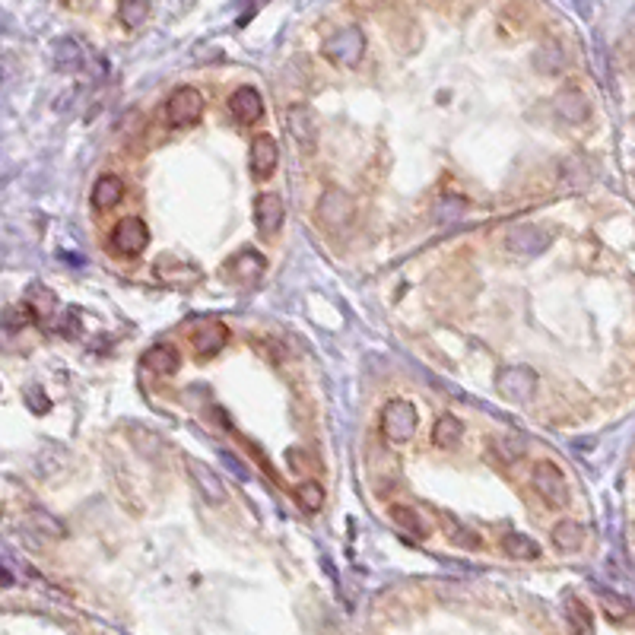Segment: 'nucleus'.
<instances>
[{
  "mask_svg": "<svg viewBox=\"0 0 635 635\" xmlns=\"http://www.w3.org/2000/svg\"><path fill=\"white\" fill-rule=\"evenodd\" d=\"M150 245V226L137 216H127V220H118L112 229V248L124 258H137V254L146 252Z\"/></svg>",
  "mask_w": 635,
  "mask_h": 635,
  "instance_id": "nucleus-6",
  "label": "nucleus"
},
{
  "mask_svg": "<svg viewBox=\"0 0 635 635\" xmlns=\"http://www.w3.org/2000/svg\"><path fill=\"white\" fill-rule=\"evenodd\" d=\"M264 271H267L264 254L254 252V248H245V252H239L226 267H223V273H226L229 280H235V283H242V286L258 283V280L264 277Z\"/></svg>",
  "mask_w": 635,
  "mask_h": 635,
  "instance_id": "nucleus-11",
  "label": "nucleus"
},
{
  "mask_svg": "<svg viewBox=\"0 0 635 635\" xmlns=\"http://www.w3.org/2000/svg\"><path fill=\"white\" fill-rule=\"evenodd\" d=\"M566 617H569V626H572L575 632H594L591 610H588V604L579 598V594H566Z\"/></svg>",
  "mask_w": 635,
  "mask_h": 635,
  "instance_id": "nucleus-26",
  "label": "nucleus"
},
{
  "mask_svg": "<svg viewBox=\"0 0 635 635\" xmlns=\"http://www.w3.org/2000/svg\"><path fill=\"white\" fill-rule=\"evenodd\" d=\"M182 365V352L172 343H156L144 352V369H150L153 375H172Z\"/></svg>",
  "mask_w": 635,
  "mask_h": 635,
  "instance_id": "nucleus-20",
  "label": "nucleus"
},
{
  "mask_svg": "<svg viewBox=\"0 0 635 635\" xmlns=\"http://www.w3.org/2000/svg\"><path fill=\"white\" fill-rule=\"evenodd\" d=\"M531 483H534V492L550 505V509H562V505L569 502L566 477H562V471L553 461H537L534 473H531Z\"/></svg>",
  "mask_w": 635,
  "mask_h": 635,
  "instance_id": "nucleus-4",
  "label": "nucleus"
},
{
  "mask_svg": "<svg viewBox=\"0 0 635 635\" xmlns=\"http://www.w3.org/2000/svg\"><path fill=\"white\" fill-rule=\"evenodd\" d=\"M25 401H32V407H35V413H48V410H51V401L42 394V388H38V384H32V388H25Z\"/></svg>",
  "mask_w": 635,
  "mask_h": 635,
  "instance_id": "nucleus-33",
  "label": "nucleus"
},
{
  "mask_svg": "<svg viewBox=\"0 0 635 635\" xmlns=\"http://www.w3.org/2000/svg\"><path fill=\"white\" fill-rule=\"evenodd\" d=\"M286 127H290V134L296 137V144L303 146L305 153L315 150V140H318V118H315V112H312L309 105H303V102L290 105V112H286Z\"/></svg>",
  "mask_w": 635,
  "mask_h": 635,
  "instance_id": "nucleus-13",
  "label": "nucleus"
},
{
  "mask_svg": "<svg viewBox=\"0 0 635 635\" xmlns=\"http://www.w3.org/2000/svg\"><path fill=\"white\" fill-rule=\"evenodd\" d=\"M598 600H600L604 617L613 620V623H626V620L635 613L630 598H623V594H617V591H607V588H598Z\"/></svg>",
  "mask_w": 635,
  "mask_h": 635,
  "instance_id": "nucleus-22",
  "label": "nucleus"
},
{
  "mask_svg": "<svg viewBox=\"0 0 635 635\" xmlns=\"http://www.w3.org/2000/svg\"><path fill=\"white\" fill-rule=\"evenodd\" d=\"M416 426H420V416H416L413 403L403 401V397H394L382 407V435L391 445L410 442L416 435Z\"/></svg>",
  "mask_w": 635,
  "mask_h": 635,
  "instance_id": "nucleus-1",
  "label": "nucleus"
},
{
  "mask_svg": "<svg viewBox=\"0 0 635 635\" xmlns=\"http://www.w3.org/2000/svg\"><path fill=\"white\" fill-rule=\"evenodd\" d=\"M118 19L127 25V29H140V25L150 19V0H121Z\"/></svg>",
  "mask_w": 635,
  "mask_h": 635,
  "instance_id": "nucleus-27",
  "label": "nucleus"
},
{
  "mask_svg": "<svg viewBox=\"0 0 635 635\" xmlns=\"http://www.w3.org/2000/svg\"><path fill=\"white\" fill-rule=\"evenodd\" d=\"M391 518H394L397 528L407 531V534H413V537H422V534H426V528H422L420 515H416L413 509H407V505H394V509H391Z\"/></svg>",
  "mask_w": 635,
  "mask_h": 635,
  "instance_id": "nucleus-32",
  "label": "nucleus"
},
{
  "mask_svg": "<svg viewBox=\"0 0 635 635\" xmlns=\"http://www.w3.org/2000/svg\"><path fill=\"white\" fill-rule=\"evenodd\" d=\"M496 388L505 401L524 403V401H531L537 391V372L528 369V365H502V369L496 372Z\"/></svg>",
  "mask_w": 635,
  "mask_h": 635,
  "instance_id": "nucleus-5",
  "label": "nucleus"
},
{
  "mask_svg": "<svg viewBox=\"0 0 635 635\" xmlns=\"http://www.w3.org/2000/svg\"><path fill=\"white\" fill-rule=\"evenodd\" d=\"M277 163H280V146L271 134H258L252 144V175L254 182H267V178L277 172Z\"/></svg>",
  "mask_w": 635,
  "mask_h": 635,
  "instance_id": "nucleus-14",
  "label": "nucleus"
},
{
  "mask_svg": "<svg viewBox=\"0 0 635 635\" xmlns=\"http://www.w3.org/2000/svg\"><path fill=\"white\" fill-rule=\"evenodd\" d=\"M550 245H553V233L541 226H515L505 239V248L518 258H541Z\"/></svg>",
  "mask_w": 635,
  "mask_h": 635,
  "instance_id": "nucleus-7",
  "label": "nucleus"
},
{
  "mask_svg": "<svg viewBox=\"0 0 635 635\" xmlns=\"http://www.w3.org/2000/svg\"><path fill=\"white\" fill-rule=\"evenodd\" d=\"M184 464H188V473H191V480H194L197 492H201V496L207 499L210 505H223V502H226V499H229L226 483H223L220 473H216L213 467L203 464V461H197V458H184Z\"/></svg>",
  "mask_w": 635,
  "mask_h": 635,
  "instance_id": "nucleus-10",
  "label": "nucleus"
},
{
  "mask_svg": "<svg viewBox=\"0 0 635 635\" xmlns=\"http://www.w3.org/2000/svg\"><path fill=\"white\" fill-rule=\"evenodd\" d=\"M550 537H553L556 550H562V553H575V550H581V543H585V528H581L579 521H560Z\"/></svg>",
  "mask_w": 635,
  "mask_h": 635,
  "instance_id": "nucleus-24",
  "label": "nucleus"
},
{
  "mask_svg": "<svg viewBox=\"0 0 635 635\" xmlns=\"http://www.w3.org/2000/svg\"><path fill=\"white\" fill-rule=\"evenodd\" d=\"M534 64H537V70H541V74H560L562 67H566V57H562V48L556 42H547L543 45L541 51H537L534 55Z\"/></svg>",
  "mask_w": 635,
  "mask_h": 635,
  "instance_id": "nucleus-30",
  "label": "nucleus"
},
{
  "mask_svg": "<svg viewBox=\"0 0 635 635\" xmlns=\"http://www.w3.org/2000/svg\"><path fill=\"white\" fill-rule=\"evenodd\" d=\"M203 118V93L194 86H178L165 102V121L178 131L201 124Z\"/></svg>",
  "mask_w": 635,
  "mask_h": 635,
  "instance_id": "nucleus-3",
  "label": "nucleus"
},
{
  "mask_svg": "<svg viewBox=\"0 0 635 635\" xmlns=\"http://www.w3.org/2000/svg\"><path fill=\"white\" fill-rule=\"evenodd\" d=\"M502 550L518 562H528V560H537V556H541V547H537V543L531 541V537H524V534H509L502 541Z\"/></svg>",
  "mask_w": 635,
  "mask_h": 635,
  "instance_id": "nucleus-28",
  "label": "nucleus"
},
{
  "mask_svg": "<svg viewBox=\"0 0 635 635\" xmlns=\"http://www.w3.org/2000/svg\"><path fill=\"white\" fill-rule=\"evenodd\" d=\"M365 55V32L359 25H343L324 42V57L337 67H356Z\"/></svg>",
  "mask_w": 635,
  "mask_h": 635,
  "instance_id": "nucleus-2",
  "label": "nucleus"
},
{
  "mask_svg": "<svg viewBox=\"0 0 635 635\" xmlns=\"http://www.w3.org/2000/svg\"><path fill=\"white\" fill-rule=\"evenodd\" d=\"M553 108L566 124H585V121L591 118V102H588V95L575 86L560 89L553 99Z\"/></svg>",
  "mask_w": 635,
  "mask_h": 635,
  "instance_id": "nucleus-15",
  "label": "nucleus"
},
{
  "mask_svg": "<svg viewBox=\"0 0 635 635\" xmlns=\"http://www.w3.org/2000/svg\"><path fill=\"white\" fill-rule=\"evenodd\" d=\"M461 435H464V426H461L458 416H439V422L432 429V445L442 448V451H451V448H458Z\"/></svg>",
  "mask_w": 635,
  "mask_h": 635,
  "instance_id": "nucleus-23",
  "label": "nucleus"
},
{
  "mask_svg": "<svg viewBox=\"0 0 635 635\" xmlns=\"http://www.w3.org/2000/svg\"><path fill=\"white\" fill-rule=\"evenodd\" d=\"M153 273L169 286H194V283H201V277H203L197 264H191V261H184V258H172V254H163V258L156 261V267H153Z\"/></svg>",
  "mask_w": 635,
  "mask_h": 635,
  "instance_id": "nucleus-12",
  "label": "nucleus"
},
{
  "mask_svg": "<svg viewBox=\"0 0 635 635\" xmlns=\"http://www.w3.org/2000/svg\"><path fill=\"white\" fill-rule=\"evenodd\" d=\"M229 112L239 124H258L264 114V99L254 86H239L229 99Z\"/></svg>",
  "mask_w": 635,
  "mask_h": 635,
  "instance_id": "nucleus-16",
  "label": "nucleus"
},
{
  "mask_svg": "<svg viewBox=\"0 0 635 635\" xmlns=\"http://www.w3.org/2000/svg\"><path fill=\"white\" fill-rule=\"evenodd\" d=\"M55 67L57 70H80L83 67V51L76 42H70V38H61V42L55 45Z\"/></svg>",
  "mask_w": 635,
  "mask_h": 635,
  "instance_id": "nucleus-29",
  "label": "nucleus"
},
{
  "mask_svg": "<svg viewBox=\"0 0 635 635\" xmlns=\"http://www.w3.org/2000/svg\"><path fill=\"white\" fill-rule=\"evenodd\" d=\"M296 499L305 511H321L324 509V486H321L318 480H303V483L296 486Z\"/></svg>",
  "mask_w": 635,
  "mask_h": 635,
  "instance_id": "nucleus-31",
  "label": "nucleus"
},
{
  "mask_svg": "<svg viewBox=\"0 0 635 635\" xmlns=\"http://www.w3.org/2000/svg\"><path fill=\"white\" fill-rule=\"evenodd\" d=\"M121 197H124V182H121L118 175H102L99 182L93 184L89 201H93L95 210H112L121 203Z\"/></svg>",
  "mask_w": 635,
  "mask_h": 635,
  "instance_id": "nucleus-21",
  "label": "nucleus"
},
{
  "mask_svg": "<svg viewBox=\"0 0 635 635\" xmlns=\"http://www.w3.org/2000/svg\"><path fill=\"white\" fill-rule=\"evenodd\" d=\"M29 528L38 531L42 537H55V541H61V537H67V524L61 521V518H55L51 511L45 509H29Z\"/></svg>",
  "mask_w": 635,
  "mask_h": 635,
  "instance_id": "nucleus-25",
  "label": "nucleus"
},
{
  "mask_svg": "<svg viewBox=\"0 0 635 635\" xmlns=\"http://www.w3.org/2000/svg\"><path fill=\"white\" fill-rule=\"evenodd\" d=\"M226 343H229V327L220 324V321H203L194 331V350H197V356H203V359L223 352Z\"/></svg>",
  "mask_w": 635,
  "mask_h": 635,
  "instance_id": "nucleus-18",
  "label": "nucleus"
},
{
  "mask_svg": "<svg viewBox=\"0 0 635 635\" xmlns=\"http://www.w3.org/2000/svg\"><path fill=\"white\" fill-rule=\"evenodd\" d=\"M352 210H356L352 207V197L340 188H331L318 201V220L324 229H346L352 220Z\"/></svg>",
  "mask_w": 635,
  "mask_h": 635,
  "instance_id": "nucleus-8",
  "label": "nucleus"
},
{
  "mask_svg": "<svg viewBox=\"0 0 635 635\" xmlns=\"http://www.w3.org/2000/svg\"><path fill=\"white\" fill-rule=\"evenodd\" d=\"M23 309L29 312L32 324L48 327V321L55 318V312H57V296L48 290V286L32 283L29 293H25V299H23Z\"/></svg>",
  "mask_w": 635,
  "mask_h": 635,
  "instance_id": "nucleus-17",
  "label": "nucleus"
},
{
  "mask_svg": "<svg viewBox=\"0 0 635 635\" xmlns=\"http://www.w3.org/2000/svg\"><path fill=\"white\" fill-rule=\"evenodd\" d=\"M490 454L496 461H502V464H518L528 454V439L518 432H499L490 442Z\"/></svg>",
  "mask_w": 635,
  "mask_h": 635,
  "instance_id": "nucleus-19",
  "label": "nucleus"
},
{
  "mask_svg": "<svg viewBox=\"0 0 635 635\" xmlns=\"http://www.w3.org/2000/svg\"><path fill=\"white\" fill-rule=\"evenodd\" d=\"M283 220H286V203L280 194L273 191H264V194L254 197V223H258V233L261 235H277L283 229Z\"/></svg>",
  "mask_w": 635,
  "mask_h": 635,
  "instance_id": "nucleus-9",
  "label": "nucleus"
}]
</instances>
